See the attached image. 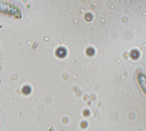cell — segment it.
I'll list each match as a JSON object with an SVG mask.
<instances>
[{
	"label": "cell",
	"instance_id": "6da1fadb",
	"mask_svg": "<svg viewBox=\"0 0 146 131\" xmlns=\"http://www.w3.org/2000/svg\"><path fill=\"white\" fill-rule=\"evenodd\" d=\"M0 10L2 13L13 15L16 18H21V13L20 9L15 6L14 4L8 3V2H1V6H0Z\"/></svg>",
	"mask_w": 146,
	"mask_h": 131
},
{
	"label": "cell",
	"instance_id": "7a4b0ae2",
	"mask_svg": "<svg viewBox=\"0 0 146 131\" xmlns=\"http://www.w3.org/2000/svg\"><path fill=\"white\" fill-rule=\"evenodd\" d=\"M137 81H138V83H139L140 88L142 89V91L146 95V76L144 73L139 72L137 76Z\"/></svg>",
	"mask_w": 146,
	"mask_h": 131
},
{
	"label": "cell",
	"instance_id": "3957f363",
	"mask_svg": "<svg viewBox=\"0 0 146 131\" xmlns=\"http://www.w3.org/2000/svg\"><path fill=\"white\" fill-rule=\"evenodd\" d=\"M56 56L57 57H64L67 55V51L63 47H59L56 50Z\"/></svg>",
	"mask_w": 146,
	"mask_h": 131
},
{
	"label": "cell",
	"instance_id": "277c9868",
	"mask_svg": "<svg viewBox=\"0 0 146 131\" xmlns=\"http://www.w3.org/2000/svg\"><path fill=\"white\" fill-rule=\"evenodd\" d=\"M130 56L133 59H138L139 57V51L138 50H133L130 52Z\"/></svg>",
	"mask_w": 146,
	"mask_h": 131
},
{
	"label": "cell",
	"instance_id": "5b68a950",
	"mask_svg": "<svg viewBox=\"0 0 146 131\" xmlns=\"http://www.w3.org/2000/svg\"><path fill=\"white\" fill-rule=\"evenodd\" d=\"M31 92V88L29 86H25L23 88H22V93L24 94H29Z\"/></svg>",
	"mask_w": 146,
	"mask_h": 131
},
{
	"label": "cell",
	"instance_id": "8992f818",
	"mask_svg": "<svg viewBox=\"0 0 146 131\" xmlns=\"http://www.w3.org/2000/svg\"><path fill=\"white\" fill-rule=\"evenodd\" d=\"M94 53H95V51H94L93 48H87V50H86V54H87L88 56H92Z\"/></svg>",
	"mask_w": 146,
	"mask_h": 131
},
{
	"label": "cell",
	"instance_id": "52a82bcc",
	"mask_svg": "<svg viewBox=\"0 0 146 131\" xmlns=\"http://www.w3.org/2000/svg\"><path fill=\"white\" fill-rule=\"evenodd\" d=\"M82 125H83V127H84V128H85V127H86V123H84L83 124H81V126H82Z\"/></svg>",
	"mask_w": 146,
	"mask_h": 131
}]
</instances>
